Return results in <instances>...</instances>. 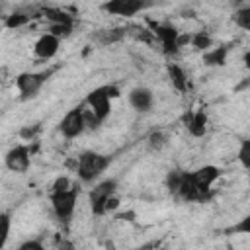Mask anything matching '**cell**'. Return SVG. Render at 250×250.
Masks as SVG:
<instances>
[{"mask_svg": "<svg viewBox=\"0 0 250 250\" xmlns=\"http://www.w3.org/2000/svg\"><path fill=\"white\" fill-rule=\"evenodd\" d=\"M191 47H195L197 51H207L213 47V37L207 31H197L191 35Z\"/></svg>", "mask_w": 250, "mask_h": 250, "instance_id": "d6986e66", "label": "cell"}, {"mask_svg": "<svg viewBox=\"0 0 250 250\" xmlns=\"http://www.w3.org/2000/svg\"><path fill=\"white\" fill-rule=\"evenodd\" d=\"M68 188H72V186H70V180H68L66 176H59V178L53 182L51 191H61V189H68Z\"/></svg>", "mask_w": 250, "mask_h": 250, "instance_id": "f546056e", "label": "cell"}, {"mask_svg": "<svg viewBox=\"0 0 250 250\" xmlns=\"http://www.w3.org/2000/svg\"><path fill=\"white\" fill-rule=\"evenodd\" d=\"M59 47H61V39H59L57 35H53L51 31H47V33H43V35L35 41L33 53H35L37 59L49 61V59H53V57L59 53Z\"/></svg>", "mask_w": 250, "mask_h": 250, "instance_id": "30bf717a", "label": "cell"}, {"mask_svg": "<svg viewBox=\"0 0 250 250\" xmlns=\"http://www.w3.org/2000/svg\"><path fill=\"white\" fill-rule=\"evenodd\" d=\"M76 197H78V189L76 188L51 191V207H53V213L57 215V219L68 221L72 217V213L76 209Z\"/></svg>", "mask_w": 250, "mask_h": 250, "instance_id": "277c9868", "label": "cell"}, {"mask_svg": "<svg viewBox=\"0 0 250 250\" xmlns=\"http://www.w3.org/2000/svg\"><path fill=\"white\" fill-rule=\"evenodd\" d=\"M178 195H180L184 201H197V199H203V193H201V189L197 188V184H195L191 172H186V174H184L182 184H180V188H178Z\"/></svg>", "mask_w": 250, "mask_h": 250, "instance_id": "4fadbf2b", "label": "cell"}, {"mask_svg": "<svg viewBox=\"0 0 250 250\" xmlns=\"http://www.w3.org/2000/svg\"><path fill=\"white\" fill-rule=\"evenodd\" d=\"M232 20H234V23H236L240 29L250 31V6H242V8H238V10L234 12Z\"/></svg>", "mask_w": 250, "mask_h": 250, "instance_id": "44dd1931", "label": "cell"}, {"mask_svg": "<svg viewBox=\"0 0 250 250\" xmlns=\"http://www.w3.org/2000/svg\"><path fill=\"white\" fill-rule=\"evenodd\" d=\"M84 119H86V127L88 129H98L100 125H102V119L88 107V109H84Z\"/></svg>", "mask_w": 250, "mask_h": 250, "instance_id": "4316f807", "label": "cell"}, {"mask_svg": "<svg viewBox=\"0 0 250 250\" xmlns=\"http://www.w3.org/2000/svg\"><path fill=\"white\" fill-rule=\"evenodd\" d=\"M41 14H43L51 23H68V25H72V16L66 14V12L61 10V8H43Z\"/></svg>", "mask_w": 250, "mask_h": 250, "instance_id": "e0dca14e", "label": "cell"}, {"mask_svg": "<svg viewBox=\"0 0 250 250\" xmlns=\"http://www.w3.org/2000/svg\"><path fill=\"white\" fill-rule=\"evenodd\" d=\"M242 62H244V66L250 70V49L244 53V57H242Z\"/></svg>", "mask_w": 250, "mask_h": 250, "instance_id": "d6a6232c", "label": "cell"}, {"mask_svg": "<svg viewBox=\"0 0 250 250\" xmlns=\"http://www.w3.org/2000/svg\"><path fill=\"white\" fill-rule=\"evenodd\" d=\"M146 143H148V148H150V150H160V148L166 145V137H164V133L154 131V133L148 135Z\"/></svg>", "mask_w": 250, "mask_h": 250, "instance_id": "d4e9b609", "label": "cell"}, {"mask_svg": "<svg viewBox=\"0 0 250 250\" xmlns=\"http://www.w3.org/2000/svg\"><path fill=\"white\" fill-rule=\"evenodd\" d=\"M166 70H168V76H170L172 86H174L178 92H186V90H188V76H186L184 68H182L180 64H176V62H168Z\"/></svg>", "mask_w": 250, "mask_h": 250, "instance_id": "2e32d148", "label": "cell"}, {"mask_svg": "<svg viewBox=\"0 0 250 250\" xmlns=\"http://www.w3.org/2000/svg\"><path fill=\"white\" fill-rule=\"evenodd\" d=\"M41 127H39V123H33V125H25V127H21L20 129V137L23 139V141H31V139H35V135H37V131H39Z\"/></svg>", "mask_w": 250, "mask_h": 250, "instance_id": "83f0119b", "label": "cell"}, {"mask_svg": "<svg viewBox=\"0 0 250 250\" xmlns=\"http://www.w3.org/2000/svg\"><path fill=\"white\" fill-rule=\"evenodd\" d=\"M125 37V29H102L98 31L96 39L102 43V45H113L117 41H121Z\"/></svg>", "mask_w": 250, "mask_h": 250, "instance_id": "ac0fdd59", "label": "cell"}, {"mask_svg": "<svg viewBox=\"0 0 250 250\" xmlns=\"http://www.w3.org/2000/svg\"><path fill=\"white\" fill-rule=\"evenodd\" d=\"M115 189H117V180L113 178H107V180H102L98 182L90 193H88V203H90V209L94 215H104L107 213L105 207H107V201L111 199V195H115Z\"/></svg>", "mask_w": 250, "mask_h": 250, "instance_id": "3957f363", "label": "cell"}, {"mask_svg": "<svg viewBox=\"0 0 250 250\" xmlns=\"http://www.w3.org/2000/svg\"><path fill=\"white\" fill-rule=\"evenodd\" d=\"M109 162H111L109 156H105L102 152H96V150H86L76 160V174L82 182L92 184L105 172Z\"/></svg>", "mask_w": 250, "mask_h": 250, "instance_id": "6da1fadb", "label": "cell"}, {"mask_svg": "<svg viewBox=\"0 0 250 250\" xmlns=\"http://www.w3.org/2000/svg\"><path fill=\"white\" fill-rule=\"evenodd\" d=\"M51 72H20L16 76V88L21 100H31L39 94Z\"/></svg>", "mask_w": 250, "mask_h": 250, "instance_id": "5b68a950", "label": "cell"}, {"mask_svg": "<svg viewBox=\"0 0 250 250\" xmlns=\"http://www.w3.org/2000/svg\"><path fill=\"white\" fill-rule=\"evenodd\" d=\"M49 31L53 35H57L59 39H62V37H68L72 33V25H68V23H51Z\"/></svg>", "mask_w": 250, "mask_h": 250, "instance_id": "484cf974", "label": "cell"}, {"mask_svg": "<svg viewBox=\"0 0 250 250\" xmlns=\"http://www.w3.org/2000/svg\"><path fill=\"white\" fill-rule=\"evenodd\" d=\"M29 20H31V16H27V14H23V12H14V14L6 16L4 25H6L8 29H18V27H23Z\"/></svg>", "mask_w": 250, "mask_h": 250, "instance_id": "ffe728a7", "label": "cell"}, {"mask_svg": "<svg viewBox=\"0 0 250 250\" xmlns=\"http://www.w3.org/2000/svg\"><path fill=\"white\" fill-rule=\"evenodd\" d=\"M229 57V47H213L203 51V62L207 66H225Z\"/></svg>", "mask_w": 250, "mask_h": 250, "instance_id": "9a60e30c", "label": "cell"}, {"mask_svg": "<svg viewBox=\"0 0 250 250\" xmlns=\"http://www.w3.org/2000/svg\"><path fill=\"white\" fill-rule=\"evenodd\" d=\"M117 96H119V88L113 86V84H105V86L94 88L86 96V104L102 121H105L111 113V100L117 98Z\"/></svg>", "mask_w": 250, "mask_h": 250, "instance_id": "7a4b0ae2", "label": "cell"}, {"mask_svg": "<svg viewBox=\"0 0 250 250\" xmlns=\"http://www.w3.org/2000/svg\"><path fill=\"white\" fill-rule=\"evenodd\" d=\"M229 234H250V213L244 215L238 223H234L232 227L227 229Z\"/></svg>", "mask_w": 250, "mask_h": 250, "instance_id": "cb8c5ba5", "label": "cell"}, {"mask_svg": "<svg viewBox=\"0 0 250 250\" xmlns=\"http://www.w3.org/2000/svg\"><path fill=\"white\" fill-rule=\"evenodd\" d=\"M186 127L191 137H203L207 133V113L203 109H197L186 115Z\"/></svg>", "mask_w": 250, "mask_h": 250, "instance_id": "5bb4252c", "label": "cell"}, {"mask_svg": "<svg viewBox=\"0 0 250 250\" xmlns=\"http://www.w3.org/2000/svg\"><path fill=\"white\" fill-rule=\"evenodd\" d=\"M18 250H43V244L39 240H25L18 246Z\"/></svg>", "mask_w": 250, "mask_h": 250, "instance_id": "4dcf8cb0", "label": "cell"}, {"mask_svg": "<svg viewBox=\"0 0 250 250\" xmlns=\"http://www.w3.org/2000/svg\"><path fill=\"white\" fill-rule=\"evenodd\" d=\"M152 33L156 35V39L160 41L162 53L164 55H176L180 51V31L170 25V23H156L152 27Z\"/></svg>", "mask_w": 250, "mask_h": 250, "instance_id": "ba28073f", "label": "cell"}, {"mask_svg": "<svg viewBox=\"0 0 250 250\" xmlns=\"http://www.w3.org/2000/svg\"><path fill=\"white\" fill-rule=\"evenodd\" d=\"M230 2H234V4H240V2H244V0H230Z\"/></svg>", "mask_w": 250, "mask_h": 250, "instance_id": "836d02e7", "label": "cell"}, {"mask_svg": "<svg viewBox=\"0 0 250 250\" xmlns=\"http://www.w3.org/2000/svg\"><path fill=\"white\" fill-rule=\"evenodd\" d=\"M191 174H193V180H195L197 188L201 189V193H203V197H205V193L211 189V186L219 180L221 168L215 166V164H205V166H199L197 170H193Z\"/></svg>", "mask_w": 250, "mask_h": 250, "instance_id": "8fae6325", "label": "cell"}, {"mask_svg": "<svg viewBox=\"0 0 250 250\" xmlns=\"http://www.w3.org/2000/svg\"><path fill=\"white\" fill-rule=\"evenodd\" d=\"M86 119H84V109L78 105V107H72L64 113V117L61 119L59 123V131L62 133V137L66 139H76L80 137L84 131H86Z\"/></svg>", "mask_w": 250, "mask_h": 250, "instance_id": "8992f818", "label": "cell"}, {"mask_svg": "<svg viewBox=\"0 0 250 250\" xmlns=\"http://www.w3.org/2000/svg\"><path fill=\"white\" fill-rule=\"evenodd\" d=\"M4 162H6L8 170L23 174V172H27V168L31 164V148L27 145H16L6 152Z\"/></svg>", "mask_w": 250, "mask_h": 250, "instance_id": "9c48e42d", "label": "cell"}, {"mask_svg": "<svg viewBox=\"0 0 250 250\" xmlns=\"http://www.w3.org/2000/svg\"><path fill=\"white\" fill-rule=\"evenodd\" d=\"M0 221H2V238H0V246H4L6 240H8V236H10V215H8V213H2Z\"/></svg>", "mask_w": 250, "mask_h": 250, "instance_id": "f1b7e54d", "label": "cell"}, {"mask_svg": "<svg viewBox=\"0 0 250 250\" xmlns=\"http://www.w3.org/2000/svg\"><path fill=\"white\" fill-rule=\"evenodd\" d=\"M184 174H186V172H182V170H170V172H168V176H166V188H168L172 193H178V188H180V184H182Z\"/></svg>", "mask_w": 250, "mask_h": 250, "instance_id": "7402d4cb", "label": "cell"}, {"mask_svg": "<svg viewBox=\"0 0 250 250\" xmlns=\"http://www.w3.org/2000/svg\"><path fill=\"white\" fill-rule=\"evenodd\" d=\"M119 207V199L115 197V195H111V199L107 201V207H105V211H113V209H117Z\"/></svg>", "mask_w": 250, "mask_h": 250, "instance_id": "1f68e13d", "label": "cell"}, {"mask_svg": "<svg viewBox=\"0 0 250 250\" xmlns=\"http://www.w3.org/2000/svg\"><path fill=\"white\" fill-rule=\"evenodd\" d=\"M129 104H131V107H133L135 111L146 113V111L152 107V104H154V96H152V92H150L148 88L137 86V88H133V90L129 92Z\"/></svg>", "mask_w": 250, "mask_h": 250, "instance_id": "7c38bea8", "label": "cell"}, {"mask_svg": "<svg viewBox=\"0 0 250 250\" xmlns=\"http://www.w3.org/2000/svg\"><path fill=\"white\" fill-rule=\"evenodd\" d=\"M146 8H148V0H105L102 4L104 12L111 16H121V18H131Z\"/></svg>", "mask_w": 250, "mask_h": 250, "instance_id": "52a82bcc", "label": "cell"}, {"mask_svg": "<svg viewBox=\"0 0 250 250\" xmlns=\"http://www.w3.org/2000/svg\"><path fill=\"white\" fill-rule=\"evenodd\" d=\"M236 158H238V162L242 164V168L250 170V139H246V141L240 143L238 152H236Z\"/></svg>", "mask_w": 250, "mask_h": 250, "instance_id": "603a6c76", "label": "cell"}]
</instances>
